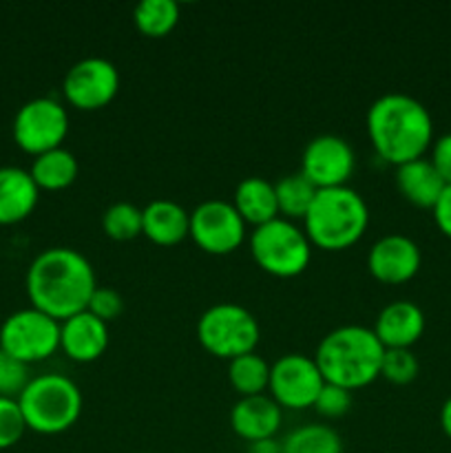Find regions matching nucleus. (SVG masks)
<instances>
[{
    "label": "nucleus",
    "instance_id": "obj_1",
    "mask_svg": "<svg viewBox=\"0 0 451 453\" xmlns=\"http://www.w3.org/2000/svg\"><path fill=\"white\" fill-rule=\"evenodd\" d=\"M96 288L97 279L91 261L69 246L47 248L27 270L31 305L57 321L87 310Z\"/></svg>",
    "mask_w": 451,
    "mask_h": 453
},
{
    "label": "nucleus",
    "instance_id": "obj_2",
    "mask_svg": "<svg viewBox=\"0 0 451 453\" xmlns=\"http://www.w3.org/2000/svg\"><path fill=\"white\" fill-rule=\"evenodd\" d=\"M367 135L380 159L401 166L424 157L433 144L432 113L414 96L385 93L367 111Z\"/></svg>",
    "mask_w": 451,
    "mask_h": 453
},
{
    "label": "nucleus",
    "instance_id": "obj_3",
    "mask_svg": "<svg viewBox=\"0 0 451 453\" xmlns=\"http://www.w3.org/2000/svg\"><path fill=\"white\" fill-rule=\"evenodd\" d=\"M385 348L374 330L365 326H340L318 343L314 361L325 383L345 389H361L380 376Z\"/></svg>",
    "mask_w": 451,
    "mask_h": 453
},
{
    "label": "nucleus",
    "instance_id": "obj_4",
    "mask_svg": "<svg viewBox=\"0 0 451 453\" xmlns=\"http://www.w3.org/2000/svg\"><path fill=\"white\" fill-rule=\"evenodd\" d=\"M367 224V202L349 186L317 190L312 206L303 217V230L310 243L321 250H345L354 246L365 234Z\"/></svg>",
    "mask_w": 451,
    "mask_h": 453
},
{
    "label": "nucleus",
    "instance_id": "obj_5",
    "mask_svg": "<svg viewBox=\"0 0 451 453\" xmlns=\"http://www.w3.org/2000/svg\"><path fill=\"white\" fill-rule=\"evenodd\" d=\"M27 429L42 436H56L78 423L82 414V392L65 374H40L29 380L18 396Z\"/></svg>",
    "mask_w": 451,
    "mask_h": 453
},
{
    "label": "nucleus",
    "instance_id": "obj_6",
    "mask_svg": "<svg viewBox=\"0 0 451 453\" xmlns=\"http://www.w3.org/2000/svg\"><path fill=\"white\" fill-rule=\"evenodd\" d=\"M197 339L208 354L233 361L255 352L261 341V327L250 310L221 301L202 312L197 321Z\"/></svg>",
    "mask_w": 451,
    "mask_h": 453
},
{
    "label": "nucleus",
    "instance_id": "obj_7",
    "mask_svg": "<svg viewBox=\"0 0 451 453\" xmlns=\"http://www.w3.org/2000/svg\"><path fill=\"white\" fill-rule=\"evenodd\" d=\"M250 252L261 270L272 277H296L312 259V243L303 228L286 217L256 226L250 233Z\"/></svg>",
    "mask_w": 451,
    "mask_h": 453
},
{
    "label": "nucleus",
    "instance_id": "obj_8",
    "mask_svg": "<svg viewBox=\"0 0 451 453\" xmlns=\"http://www.w3.org/2000/svg\"><path fill=\"white\" fill-rule=\"evenodd\" d=\"M0 349L27 365L47 361L60 349V321L34 305L18 310L0 326Z\"/></svg>",
    "mask_w": 451,
    "mask_h": 453
},
{
    "label": "nucleus",
    "instance_id": "obj_9",
    "mask_svg": "<svg viewBox=\"0 0 451 453\" xmlns=\"http://www.w3.org/2000/svg\"><path fill=\"white\" fill-rule=\"evenodd\" d=\"M11 131L16 144L35 157L62 146L69 133V113L53 97H34L18 109Z\"/></svg>",
    "mask_w": 451,
    "mask_h": 453
},
{
    "label": "nucleus",
    "instance_id": "obj_10",
    "mask_svg": "<svg viewBox=\"0 0 451 453\" xmlns=\"http://www.w3.org/2000/svg\"><path fill=\"white\" fill-rule=\"evenodd\" d=\"M325 385L314 357L301 352H287L270 365V396L287 410L314 407L318 392Z\"/></svg>",
    "mask_w": 451,
    "mask_h": 453
},
{
    "label": "nucleus",
    "instance_id": "obj_11",
    "mask_svg": "<svg viewBox=\"0 0 451 453\" xmlns=\"http://www.w3.org/2000/svg\"><path fill=\"white\" fill-rule=\"evenodd\" d=\"M190 237L208 255H228L246 239V221L233 202L206 199L190 211Z\"/></svg>",
    "mask_w": 451,
    "mask_h": 453
},
{
    "label": "nucleus",
    "instance_id": "obj_12",
    "mask_svg": "<svg viewBox=\"0 0 451 453\" xmlns=\"http://www.w3.org/2000/svg\"><path fill=\"white\" fill-rule=\"evenodd\" d=\"M65 97L82 111H97L109 104L119 91V71L102 56H88L75 62L65 75Z\"/></svg>",
    "mask_w": 451,
    "mask_h": 453
},
{
    "label": "nucleus",
    "instance_id": "obj_13",
    "mask_svg": "<svg viewBox=\"0 0 451 453\" xmlns=\"http://www.w3.org/2000/svg\"><path fill=\"white\" fill-rule=\"evenodd\" d=\"M356 157L348 140L339 135H317L305 144L301 157V173L314 184V188H336L348 186Z\"/></svg>",
    "mask_w": 451,
    "mask_h": 453
},
{
    "label": "nucleus",
    "instance_id": "obj_14",
    "mask_svg": "<svg viewBox=\"0 0 451 453\" xmlns=\"http://www.w3.org/2000/svg\"><path fill=\"white\" fill-rule=\"evenodd\" d=\"M423 255H420L418 243L407 234H385L371 243L367 252V268L371 277L378 279L380 283L398 286L407 283L418 274Z\"/></svg>",
    "mask_w": 451,
    "mask_h": 453
},
{
    "label": "nucleus",
    "instance_id": "obj_15",
    "mask_svg": "<svg viewBox=\"0 0 451 453\" xmlns=\"http://www.w3.org/2000/svg\"><path fill=\"white\" fill-rule=\"evenodd\" d=\"M106 348H109V326L88 310L60 321V349L73 361H97Z\"/></svg>",
    "mask_w": 451,
    "mask_h": 453
},
{
    "label": "nucleus",
    "instance_id": "obj_16",
    "mask_svg": "<svg viewBox=\"0 0 451 453\" xmlns=\"http://www.w3.org/2000/svg\"><path fill=\"white\" fill-rule=\"evenodd\" d=\"M371 330L385 349H411L424 332V312L414 301H392L380 310Z\"/></svg>",
    "mask_w": 451,
    "mask_h": 453
},
{
    "label": "nucleus",
    "instance_id": "obj_17",
    "mask_svg": "<svg viewBox=\"0 0 451 453\" xmlns=\"http://www.w3.org/2000/svg\"><path fill=\"white\" fill-rule=\"evenodd\" d=\"M281 423V405L265 394L241 396L230 410V425H233L234 434L248 442L274 438Z\"/></svg>",
    "mask_w": 451,
    "mask_h": 453
},
{
    "label": "nucleus",
    "instance_id": "obj_18",
    "mask_svg": "<svg viewBox=\"0 0 451 453\" xmlns=\"http://www.w3.org/2000/svg\"><path fill=\"white\" fill-rule=\"evenodd\" d=\"M141 234L157 246H175L190 234V212L172 199H153L141 208Z\"/></svg>",
    "mask_w": 451,
    "mask_h": 453
},
{
    "label": "nucleus",
    "instance_id": "obj_19",
    "mask_svg": "<svg viewBox=\"0 0 451 453\" xmlns=\"http://www.w3.org/2000/svg\"><path fill=\"white\" fill-rule=\"evenodd\" d=\"M40 188L29 171L20 166H0V226L27 219L38 203Z\"/></svg>",
    "mask_w": 451,
    "mask_h": 453
},
{
    "label": "nucleus",
    "instance_id": "obj_20",
    "mask_svg": "<svg viewBox=\"0 0 451 453\" xmlns=\"http://www.w3.org/2000/svg\"><path fill=\"white\" fill-rule=\"evenodd\" d=\"M396 186L414 206L433 208L447 184L427 157H418L396 166Z\"/></svg>",
    "mask_w": 451,
    "mask_h": 453
},
{
    "label": "nucleus",
    "instance_id": "obj_21",
    "mask_svg": "<svg viewBox=\"0 0 451 453\" xmlns=\"http://www.w3.org/2000/svg\"><path fill=\"white\" fill-rule=\"evenodd\" d=\"M233 206L237 208L239 215L243 217L246 224L256 226L268 224V221L279 217V203L277 193H274V181L265 180V177H246L234 188V202Z\"/></svg>",
    "mask_w": 451,
    "mask_h": 453
},
{
    "label": "nucleus",
    "instance_id": "obj_22",
    "mask_svg": "<svg viewBox=\"0 0 451 453\" xmlns=\"http://www.w3.org/2000/svg\"><path fill=\"white\" fill-rule=\"evenodd\" d=\"M78 159L65 146L47 150L34 157L31 164V177L40 190H62L71 186L78 177Z\"/></svg>",
    "mask_w": 451,
    "mask_h": 453
},
{
    "label": "nucleus",
    "instance_id": "obj_23",
    "mask_svg": "<svg viewBox=\"0 0 451 453\" xmlns=\"http://www.w3.org/2000/svg\"><path fill=\"white\" fill-rule=\"evenodd\" d=\"M274 193H277V203H279V217H286V219H303L308 215L310 206L314 202V188L312 181L303 175V173H287V175L279 177L274 181Z\"/></svg>",
    "mask_w": 451,
    "mask_h": 453
},
{
    "label": "nucleus",
    "instance_id": "obj_24",
    "mask_svg": "<svg viewBox=\"0 0 451 453\" xmlns=\"http://www.w3.org/2000/svg\"><path fill=\"white\" fill-rule=\"evenodd\" d=\"M281 453H343V441L330 425L308 423L283 438Z\"/></svg>",
    "mask_w": 451,
    "mask_h": 453
},
{
    "label": "nucleus",
    "instance_id": "obj_25",
    "mask_svg": "<svg viewBox=\"0 0 451 453\" xmlns=\"http://www.w3.org/2000/svg\"><path fill=\"white\" fill-rule=\"evenodd\" d=\"M228 380L239 396L264 394L270 383V363L256 352L233 358L228 361Z\"/></svg>",
    "mask_w": 451,
    "mask_h": 453
},
{
    "label": "nucleus",
    "instance_id": "obj_26",
    "mask_svg": "<svg viewBox=\"0 0 451 453\" xmlns=\"http://www.w3.org/2000/svg\"><path fill=\"white\" fill-rule=\"evenodd\" d=\"M133 20L141 34L162 38L180 22V4L175 0H141L133 9Z\"/></svg>",
    "mask_w": 451,
    "mask_h": 453
},
{
    "label": "nucleus",
    "instance_id": "obj_27",
    "mask_svg": "<svg viewBox=\"0 0 451 453\" xmlns=\"http://www.w3.org/2000/svg\"><path fill=\"white\" fill-rule=\"evenodd\" d=\"M102 230L115 242H128L141 234V208L131 202H115L102 215Z\"/></svg>",
    "mask_w": 451,
    "mask_h": 453
},
{
    "label": "nucleus",
    "instance_id": "obj_28",
    "mask_svg": "<svg viewBox=\"0 0 451 453\" xmlns=\"http://www.w3.org/2000/svg\"><path fill=\"white\" fill-rule=\"evenodd\" d=\"M420 363L411 349H385L380 376L394 385H409L418 376Z\"/></svg>",
    "mask_w": 451,
    "mask_h": 453
},
{
    "label": "nucleus",
    "instance_id": "obj_29",
    "mask_svg": "<svg viewBox=\"0 0 451 453\" xmlns=\"http://www.w3.org/2000/svg\"><path fill=\"white\" fill-rule=\"evenodd\" d=\"M29 380V365L18 361L16 357L7 354L4 349H0V396L16 398L18 401V396L25 392Z\"/></svg>",
    "mask_w": 451,
    "mask_h": 453
},
{
    "label": "nucleus",
    "instance_id": "obj_30",
    "mask_svg": "<svg viewBox=\"0 0 451 453\" xmlns=\"http://www.w3.org/2000/svg\"><path fill=\"white\" fill-rule=\"evenodd\" d=\"M25 432V416L16 398L0 396V451L18 445Z\"/></svg>",
    "mask_w": 451,
    "mask_h": 453
},
{
    "label": "nucleus",
    "instance_id": "obj_31",
    "mask_svg": "<svg viewBox=\"0 0 451 453\" xmlns=\"http://www.w3.org/2000/svg\"><path fill=\"white\" fill-rule=\"evenodd\" d=\"M349 407H352V392L332 383L323 385L317 401H314V410L325 418H340V416L348 414Z\"/></svg>",
    "mask_w": 451,
    "mask_h": 453
},
{
    "label": "nucleus",
    "instance_id": "obj_32",
    "mask_svg": "<svg viewBox=\"0 0 451 453\" xmlns=\"http://www.w3.org/2000/svg\"><path fill=\"white\" fill-rule=\"evenodd\" d=\"M87 310L91 314H96L97 319H102L104 323H109L124 312V299L118 290H113V288L97 286L96 290H93L91 299H88Z\"/></svg>",
    "mask_w": 451,
    "mask_h": 453
},
{
    "label": "nucleus",
    "instance_id": "obj_33",
    "mask_svg": "<svg viewBox=\"0 0 451 453\" xmlns=\"http://www.w3.org/2000/svg\"><path fill=\"white\" fill-rule=\"evenodd\" d=\"M429 162L438 171V175L445 180V184H451V133H445L432 144V157Z\"/></svg>",
    "mask_w": 451,
    "mask_h": 453
},
{
    "label": "nucleus",
    "instance_id": "obj_34",
    "mask_svg": "<svg viewBox=\"0 0 451 453\" xmlns=\"http://www.w3.org/2000/svg\"><path fill=\"white\" fill-rule=\"evenodd\" d=\"M432 212H433V221H436L438 230H440L445 237L451 239V184H447L445 188H442L440 197H438V202L433 203Z\"/></svg>",
    "mask_w": 451,
    "mask_h": 453
},
{
    "label": "nucleus",
    "instance_id": "obj_35",
    "mask_svg": "<svg viewBox=\"0 0 451 453\" xmlns=\"http://www.w3.org/2000/svg\"><path fill=\"white\" fill-rule=\"evenodd\" d=\"M248 453H281V442H277V438H265V441L250 442Z\"/></svg>",
    "mask_w": 451,
    "mask_h": 453
},
{
    "label": "nucleus",
    "instance_id": "obj_36",
    "mask_svg": "<svg viewBox=\"0 0 451 453\" xmlns=\"http://www.w3.org/2000/svg\"><path fill=\"white\" fill-rule=\"evenodd\" d=\"M440 427L445 432V436L451 441V396L440 407Z\"/></svg>",
    "mask_w": 451,
    "mask_h": 453
}]
</instances>
